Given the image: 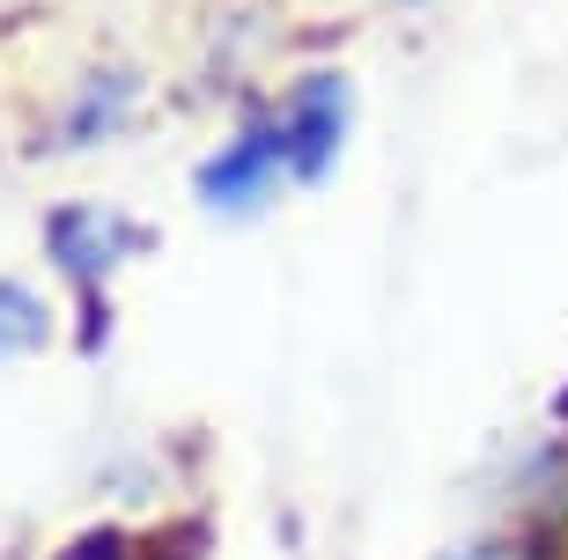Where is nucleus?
<instances>
[{
  "label": "nucleus",
  "mask_w": 568,
  "mask_h": 560,
  "mask_svg": "<svg viewBox=\"0 0 568 560\" xmlns=\"http://www.w3.org/2000/svg\"><path fill=\"white\" fill-rule=\"evenodd\" d=\"M281 170H288V125L281 119H252L222 155H207V170H200V200H207L214 214H252V207H266V192H274Z\"/></svg>",
  "instance_id": "1"
},
{
  "label": "nucleus",
  "mask_w": 568,
  "mask_h": 560,
  "mask_svg": "<svg viewBox=\"0 0 568 560\" xmlns=\"http://www.w3.org/2000/svg\"><path fill=\"white\" fill-rule=\"evenodd\" d=\"M347 82L339 74H311V82L295 89V104H288V177L295 185H317L325 170H333L339 141H347Z\"/></svg>",
  "instance_id": "2"
},
{
  "label": "nucleus",
  "mask_w": 568,
  "mask_h": 560,
  "mask_svg": "<svg viewBox=\"0 0 568 560\" xmlns=\"http://www.w3.org/2000/svg\"><path fill=\"white\" fill-rule=\"evenodd\" d=\"M133 251V228L104 207H60L52 214V258L74 273V288H97L119 258Z\"/></svg>",
  "instance_id": "3"
},
{
  "label": "nucleus",
  "mask_w": 568,
  "mask_h": 560,
  "mask_svg": "<svg viewBox=\"0 0 568 560\" xmlns=\"http://www.w3.org/2000/svg\"><path fill=\"white\" fill-rule=\"evenodd\" d=\"M126 104H133V74L126 67H104V74L89 82V96L74 104V119H67V141H97V133H111Z\"/></svg>",
  "instance_id": "4"
},
{
  "label": "nucleus",
  "mask_w": 568,
  "mask_h": 560,
  "mask_svg": "<svg viewBox=\"0 0 568 560\" xmlns=\"http://www.w3.org/2000/svg\"><path fill=\"white\" fill-rule=\"evenodd\" d=\"M44 333H52L44 303H38L30 288H8V281H0V354H30V347H44Z\"/></svg>",
  "instance_id": "5"
},
{
  "label": "nucleus",
  "mask_w": 568,
  "mask_h": 560,
  "mask_svg": "<svg viewBox=\"0 0 568 560\" xmlns=\"http://www.w3.org/2000/svg\"><path fill=\"white\" fill-rule=\"evenodd\" d=\"M406 8H422V0H406Z\"/></svg>",
  "instance_id": "6"
}]
</instances>
